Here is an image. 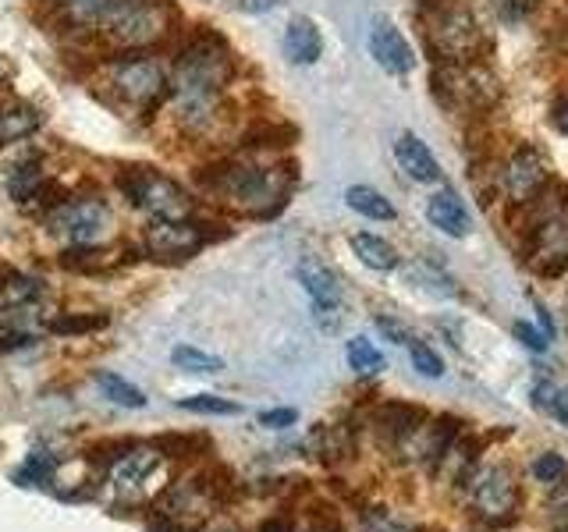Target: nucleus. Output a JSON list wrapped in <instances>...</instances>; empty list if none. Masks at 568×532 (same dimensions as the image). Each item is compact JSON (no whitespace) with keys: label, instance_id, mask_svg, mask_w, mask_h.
I'll return each instance as SVG.
<instances>
[{"label":"nucleus","instance_id":"obj_1","mask_svg":"<svg viewBox=\"0 0 568 532\" xmlns=\"http://www.w3.org/2000/svg\"><path fill=\"white\" fill-rule=\"evenodd\" d=\"M227 75H231V64L217 40H195L192 47H185V53L174 64L171 89L189 124H206L213 117Z\"/></svg>","mask_w":568,"mask_h":532},{"label":"nucleus","instance_id":"obj_2","mask_svg":"<svg viewBox=\"0 0 568 532\" xmlns=\"http://www.w3.org/2000/svg\"><path fill=\"white\" fill-rule=\"evenodd\" d=\"M292 177L284 171H266V167H248V164H231L217 177H213V192L224 203L239 206L245 213H271L284 203Z\"/></svg>","mask_w":568,"mask_h":532},{"label":"nucleus","instance_id":"obj_3","mask_svg":"<svg viewBox=\"0 0 568 532\" xmlns=\"http://www.w3.org/2000/svg\"><path fill=\"white\" fill-rule=\"evenodd\" d=\"M168 25H171V11L160 0H114L100 18L106 40L124 50H139L164 40Z\"/></svg>","mask_w":568,"mask_h":532},{"label":"nucleus","instance_id":"obj_4","mask_svg":"<svg viewBox=\"0 0 568 532\" xmlns=\"http://www.w3.org/2000/svg\"><path fill=\"white\" fill-rule=\"evenodd\" d=\"M469 504L479 522L494 529L511 525L523 508L519 479L508 466H479L476 472H469Z\"/></svg>","mask_w":568,"mask_h":532},{"label":"nucleus","instance_id":"obj_5","mask_svg":"<svg viewBox=\"0 0 568 532\" xmlns=\"http://www.w3.org/2000/svg\"><path fill=\"white\" fill-rule=\"evenodd\" d=\"M118 185L124 195H129V203L142 213H150L153 221H189L192 217L189 192L153 167H132Z\"/></svg>","mask_w":568,"mask_h":532},{"label":"nucleus","instance_id":"obj_6","mask_svg":"<svg viewBox=\"0 0 568 532\" xmlns=\"http://www.w3.org/2000/svg\"><path fill=\"white\" fill-rule=\"evenodd\" d=\"M537 221L529 231L532 266L547 277H558L568 266V192L561 188V200H544V192L532 200Z\"/></svg>","mask_w":568,"mask_h":532},{"label":"nucleus","instance_id":"obj_7","mask_svg":"<svg viewBox=\"0 0 568 532\" xmlns=\"http://www.w3.org/2000/svg\"><path fill=\"white\" fill-rule=\"evenodd\" d=\"M50 235L61 238L71 248H89L100 245V238L111 227V209L100 200V195H79V200L58 203L50 213Z\"/></svg>","mask_w":568,"mask_h":532},{"label":"nucleus","instance_id":"obj_8","mask_svg":"<svg viewBox=\"0 0 568 532\" xmlns=\"http://www.w3.org/2000/svg\"><path fill=\"white\" fill-rule=\"evenodd\" d=\"M111 82L121 93V100L135 106V111H146V106H156L168 96V75L153 58H121L111 64Z\"/></svg>","mask_w":568,"mask_h":532},{"label":"nucleus","instance_id":"obj_9","mask_svg":"<svg viewBox=\"0 0 568 532\" xmlns=\"http://www.w3.org/2000/svg\"><path fill=\"white\" fill-rule=\"evenodd\" d=\"M295 274H298V284H302V291L310 295L313 301V313L316 319L324 327H337V316H342V284H337L334 270L324 263V259H316V256H302L298 266H295Z\"/></svg>","mask_w":568,"mask_h":532},{"label":"nucleus","instance_id":"obj_10","mask_svg":"<svg viewBox=\"0 0 568 532\" xmlns=\"http://www.w3.org/2000/svg\"><path fill=\"white\" fill-rule=\"evenodd\" d=\"M547 185H550V167H547V156L537 146H523L508 160V167H505L508 203L526 206V203L537 200Z\"/></svg>","mask_w":568,"mask_h":532},{"label":"nucleus","instance_id":"obj_11","mask_svg":"<svg viewBox=\"0 0 568 532\" xmlns=\"http://www.w3.org/2000/svg\"><path fill=\"white\" fill-rule=\"evenodd\" d=\"M203 248V231L192 221H153L146 227V253L153 259L178 263Z\"/></svg>","mask_w":568,"mask_h":532},{"label":"nucleus","instance_id":"obj_12","mask_svg":"<svg viewBox=\"0 0 568 532\" xmlns=\"http://www.w3.org/2000/svg\"><path fill=\"white\" fill-rule=\"evenodd\" d=\"M455 422L452 419H437V422H416L413 430H408L398 443H395V454L402 461H419V466H426V461H434L440 458V451L448 448V443L455 440Z\"/></svg>","mask_w":568,"mask_h":532},{"label":"nucleus","instance_id":"obj_13","mask_svg":"<svg viewBox=\"0 0 568 532\" xmlns=\"http://www.w3.org/2000/svg\"><path fill=\"white\" fill-rule=\"evenodd\" d=\"M369 58L377 61L387 75H408L416 68V53L402 35V29L387 18H377L369 29Z\"/></svg>","mask_w":568,"mask_h":532},{"label":"nucleus","instance_id":"obj_14","mask_svg":"<svg viewBox=\"0 0 568 532\" xmlns=\"http://www.w3.org/2000/svg\"><path fill=\"white\" fill-rule=\"evenodd\" d=\"M160 472V451H129L118 454V461L111 466V483L121 497H146V483Z\"/></svg>","mask_w":568,"mask_h":532},{"label":"nucleus","instance_id":"obj_15","mask_svg":"<svg viewBox=\"0 0 568 532\" xmlns=\"http://www.w3.org/2000/svg\"><path fill=\"white\" fill-rule=\"evenodd\" d=\"M395 160H398V167L405 171L408 182H416V185H434L437 177H440V167H437V156L430 153V146L413 135V132H402L395 139Z\"/></svg>","mask_w":568,"mask_h":532},{"label":"nucleus","instance_id":"obj_16","mask_svg":"<svg viewBox=\"0 0 568 532\" xmlns=\"http://www.w3.org/2000/svg\"><path fill=\"white\" fill-rule=\"evenodd\" d=\"M426 221H430L440 235H448V238H466L473 231L469 209H466V203L458 200V192H452V188H440V192L430 195V200H426Z\"/></svg>","mask_w":568,"mask_h":532},{"label":"nucleus","instance_id":"obj_17","mask_svg":"<svg viewBox=\"0 0 568 532\" xmlns=\"http://www.w3.org/2000/svg\"><path fill=\"white\" fill-rule=\"evenodd\" d=\"M284 58H288L292 64H302L310 68L320 61V53H324V35H320L316 22L306 14L292 18L288 25H284Z\"/></svg>","mask_w":568,"mask_h":532},{"label":"nucleus","instance_id":"obj_18","mask_svg":"<svg viewBox=\"0 0 568 532\" xmlns=\"http://www.w3.org/2000/svg\"><path fill=\"white\" fill-rule=\"evenodd\" d=\"M434 32H437L440 50L448 53V58H455V61L466 58V53L476 47V35H479L476 22H473V18H469L466 11H452V14H444V18H440V25H437Z\"/></svg>","mask_w":568,"mask_h":532},{"label":"nucleus","instance_id":"obj_19","mask_svg":"<svg viewBox=\"0 0 568 532\" xmlns=\"http://www.w3.org/2000/svg\"><path fill=\"white\" fill-rule=\"evenodd\" d=\"M352 245V253L359 256L363 266H369V270H377V274H390V270H398V253H395V245H390L387 238H377V235H352L348 238Z\"/></svg>","mask_w":568,"mask_h":532},{"label":"nucleus","instance_id":"obj_20","mask_svg":"<svg viewBox=\"0 0 568 532\" xmlns=\"http://www.w3.org/2000/svg\"><path fill=\"white\" fill-rule=\"evenodd\" d=\"M40 111L32 103H8L0 106V146H11V142L29 139L40 129Z\"/></svg>","mask_w":568,"mask_h":532},{"label":"nucleus","instance_id":"obj_21","mask_svg":"<svg viewBox=\"0 0 568 532\" xmlns=\"http://www.w3.org/2000/svg\"><path fill=\"white\" fill-rule=\"evenodd\" d=\"M473 443L466 437H458L448 443V448L440 451V458L434 461V469H437V479H448V483H458V479H469L473 472Z\"/></svg>","mask_w":568,"mask_h":532},{"label":"nucleus","instance_id":"obj_22","mask_svg":"<svg viewBox=\"0 0 568 532\" xmlns=\"http://www.w3.org/2000/svg\"><path fill=\"white\" fill-rule=\"evenodd\" d=\"M345 203H348V209H355L359 217H369V221H395L398 217V209L390 206L387 195H381L369 185H352L345 192Z\"/></svg>","mask_w":568,"mask_h":532},{"label":"nucleus","instance_id":"obj_23","mask_svg":"<svg viewBox=\"0 0 568 532\" xmlns=\"http://www.w3.org/2000/svg\"><path fill=\"white\" fill-rule=\"evenodd\" d=\"M313 448H316V458H324V461H345L355 451V440L348 426H324V430L313 433Z\"/></svg>","mask_w":568,"mask_h":532},{"label":"nucleus","instance_id":"obj_24","mask_svg":"<svg viewBox=\"0 0 568 532\" xmlns=\"http://www.w3.org/2000/svg\"><path fill=\"white\" fill-rule=\"evenodd\" d=\"M345 359L355 372H359V377H373V372L384 369V351L373 345L369 337H352L348 348H345Z\"/></svg>","mask_w":568,"mask_h":532},{"label":"nucleus","instance_id":"obj_25","mask_svg":"<svg viewBox=\"0 0 568 532\" xmlns=\"http://www.w3.org/2000/svg\"><path fill=\"white\" fill-rule=\"evenodd\" d=\"M8 188L14 195V203H29L36 192L43 188V171H40V160H26V164H18L8 177Z\"/></svg>","mask_w":568,"mask_h":532},{"label":"nucleus","instance_id":"obj_26","mask_svg":"<svg viewBox=\"0 0 568 532\" xmlns=\"http://www.w3.org/2000/svg\"><path fill=\"white\" fill-rule=\"evenodd\" d=\"M97 383L103 390V398H111L114 405H124V408H142V405H146V395H142L135 383L118 377V372H100Z\"/></svg>","mask_w":568,"mask_h":532},{"label":"nucleus","instance_id":"obj_27","mask_svg":"<svg viewBox=\"0 0 568 532\" xmlns=\"http://www.w3.org/2000/svg\"><path fill=\"white\" fill-rule=\"evenodd\" d=\"M171 362L178 369H185V372H221L224 369V359H217V355H206V351L192 348V345H178L171 351Z\"/></svg>","mask_w":568,"mask_h":532},{"label":"nucleus","instance_id":"obj_28","mask_svg":"<svg viewBox=\"0 0 568 532\" xmlns=\"http://www.w3.org/2000/svg\"><path fill=\"white\" fill-rule=\"evenodd\" d=\"M532 401H537V408H544L547 416H555L561 426H568V387H558V383H537V390H532Z\"/></svg>","mask_w":568,"mask_h":532},{"label":"nucleus","instance_id":"obj_29","mask_svg":"<svg viewBox=\"0 0 568 532\" xmlns=\"http://www.w3.org/2000/svg\"><path fill=\"white\" fill-rule=\"evenodd\" d=\"M185 412H200V416H239L242 405L239 401H227V398H217V395H192L182 401Z\"/></svg>","mask_w":568,"mask_h":532},{"label":"nucleus","instance_id":"obj_30","mask_svg":"<svg viewBox=\"0 0 568 532\" xmlns=\"http://www.w3.org/2000/svg\"><path fill=\"white\" fill-rule=\"evenodd\" d=\"M408 359H413V369L419 372V377H444V362H440V355L430 348V345H423V341H413L408 345Z\"/></svg>","mask_w":568,"mask_h":532},{"label":"nucleus","instance_id":"obj_31","mask_svg":"<svg viewBox=\"0 0 568 532\" xmlns=\"http://www.w3.org/2000/svg\"><path fill=\"white\" fill-rule=\"evenodd\" d=\"M529 472H532V479H537V483L555 487V483H561V475H565V458L555 454V451H547V454H540V458H532Z\"/></svg>","mask_w":568,"mask_h":532},{"label":"nucleus","instance_id":"obj_32","mask_svg":"<svg viewBox=\"0 0 568 532\" xmlns=\"http://www.w3.org/2000/svg\"><path fill=\"white\" fill-rule=\"evenodd\" d=\"M61 4L79 18V22H100L106 14V8L114 4V0H61Z\"/></svg>","mask_w":568,"mask_h":532},{"label":"nucleus","instance_id":"obj_33","mask_svg":"<svg viewBox=\"0 0 568 532\" xmlns=\"http://www.w3.org/2000/svg\"><path fill=\"white\" fill-rule=\"evenodd\" d=\"M50 472H53V461H50L47 454H32V458L26 461V469L18 472V483H22V487L47 483V479H50Z\"/></svg>","mask_w":568,"mask_h":532},{"label":"nucleus","instance_id":"obj_34","mask_svg":"<svg viewBox=\"0 0 568 532\" xmlns=\"http://www.w3.org/2000/svg\"><path fill=\"white\" fill-rule=\"evenodd\" d=\"M298 412L295 408H271V412H260V426L266 430H284V426H295Z\"/></svg>","mask_w":568,"mask_h":532},{"label":"nucleus","instance_id":"obj_35","mask_svg":"<svg viewBox=\"0 0 568 532\" xmlns=\"http://www.w3.org/2000/svg\"><path fill=\"white\" fill-rule=\"evenodd\" d=\"M515 337L529 348V351H544L547 348V334L537 330V327H529V324H515Z\"/></svg>","mask_w":568,"mask_h":532},{"label":"nucleus","instance_id":"obj_36","mask_svg":"<svg viewBox=\"0 0 568 532\" xmlns=\"http://www.w3.org/2000/svg\"><path fill=\"white\" fill-rule=\"evenodd\" d=\"M106 319L100 316V319H58V324H53V330L58 334H75V330H93V327H103Z\"/></svg>","mask_w":568,"mask_h":532},{"label":"nucleus","instance_id":"obj_37","mask_svg":"<svg viewBox=\"0 0 568 532\" xmlns=\"http://www.w3.org/2000/svg\"><path fill=\"white\" fill-rule=\"evenodd\" d=\"M377 327H381L384 334H390V337H395L398 345H405V341H408L405 327H402V324H395V319H387V316H377Z\"/></svg>","mask_w":568,"mask_h":532},{"label":"nucleus","instance_id":"obj_38","mask_svg":"<svg viewBox=\"0 0 568 532\" xmlns=\"http://www.w3.org/2000/svg\"><path fill=\"white\" fill-rule=\"evenodd\" d=\"M550 124L561 132V135H568V100H561L558 106H555V114H550Z\"/></svg>","mask_w":568,"mask_h":532},{"label":"nucleus","instance_id":"obj_39","mask_svg":"<svg viewBox=\"0 0 568 532\" xmlns=\"http://www.w3.org/2000/svg\"><path fill=\"white\" fill-rule=\"evenodd\" d=\"M281 0H239V8L242 11H271V8H277Z\"/></svg>","mask_w":568,"mask_h":532},{"label":"nucleus","instance_id":"obj_40","mask_svg":"<svg viewBox=\"0 0 568 532\" xmlns=\"http://www.w3.org/2000/svg\"><path fill=\"white\" fill-rule=\"evenodd\" d=\"M260 532H292V522L288 519H266L260 525Z\"/></svg>","mask_w":568,"mask_h":532},{"label":"nucleus","instance_id":"obj_41","mask_svg":"<svg viewBox=\"0 0 568 532\" xmlns=\"http://www.w3.org/2000/svg\"><path fill=\"white\" fill-rule=\"evenodd\" d=\"M0 82H4V68H0Z\"/></svg>","mask_w":568,"mask_h":532}]
</instances>
